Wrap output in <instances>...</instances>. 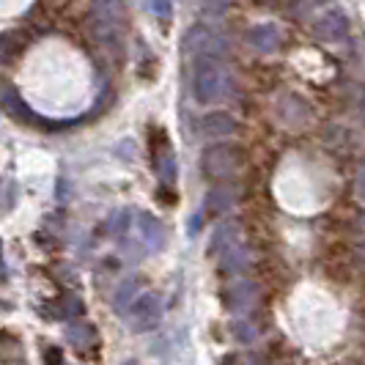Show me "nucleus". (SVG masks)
Listing matches in <instances>:
<instances>
[{
    "mask_svg": "<svg viewBox=\"0 0 365 365\" xmlns=\"http://www.w3.org/2000/svg\"><path fill=\"white\" fill-rule=\"evenodd\" d=\"M247 44L253 50H258V53L272 55L283 47V34H280V28L272 25V22H261V25H253L247 31Z\"/></svg>",
    "mask_w": 365,
    "mask_h": 365,
    "instance_id": "obj_5",
    "label": "nucleus"
},
{
    "mask_svg": "<svg viewBox=\"0 0 365 365\" xmlns=\"http://www.w3.org/2000/svg\"><path fill=\"white\" fill-rule=\"evenodd\" d=\"M220 258H222V269H225V272H242V269L250 264V253L245 250V245H237V247L225 250Z\"/></svg>",
    "mask_w": 365,
    "mask_h": 365,
    "instance_id": "obj_11",
    "label": "nucleus"
},
{
    "mask_svg": "<svg viewBox=\"0 0 365 365\" xmlns=\"http://www.w3.org/2000/svg\"><path fill=\"white\" fill-rule=\"evenodd\" d=\"M245 168V151L234 143H217V146L203 148L201 154V170L206 179H234L239 170Z\"/></svg>",
    "mask_w": 365,
    "mask_h": 365,
    "instance_id": "obj_2",
    "label": "nucleus"
},
{
    "mask_svg": "<svg viewBox=\"0 0 365 365\" xmlns=\"http://www.w3.org/2000/svg\"><path fill=\"white\" fill-rule=\"evenodd\" d=\"M151 11H154L160 19H170L173 3H170V0H151Z\"/></svg>",
    "mask_w": 365,
    "mask_h": 365,
    "instance_id": "obj_13",
    "label": "nucleus"
},
{
    "mask_svg": "<svg viewBox=\"0 0 365 365\" xmlns=\"http://www.w3.org/2000/svg\"><path fill=\"white\" fill-rule=\"evenodd\" d=\"M201 132L206 135V138H215V140L234 138V135L239 132V121L231 115V113H209V115H203Z\"/></svg>",
    "mask_w": 365,
    "mask_h": 365,
    "instance_id": "obj_9",
    "label": "nucleus"
},
{
    "mask_svg": "<svg viewBox=\"0 0 365 365\" xmlns=\"http://www.w3.org/2000/svg\"><path fill=\"white\" fill-rule=\"evenodd\" d=\"M360 228H363V231H365V217H363V220H360Z\"/></svg>",
    "mask_w": 365,
    "mask_h": 365,
    "instance_id": "obj_16",
    "label": "nucleus"
},
{
    "mask_svg": "<svg viewBox=\"0 0 365 365\" xmlns=\"http://www.w3.org/2000/svg\"><path fill=\"white\" fill-rule=\"evenodd\" d=\"M261 299V289L253 280H239L228 289V308L231 311H253Z\"/></svg>",
    "mask_w": 365,
    "mask_h": 365,
    "instance_id": "obj_7",
    "label": "nucleus"
},
{
    "mask_svg": "<svg viewBox=\"0 0 365 365\" xmlns=\"http://www.w3.org/2000/svg\"><path fill=\"white\" fill-rule=\"evenodd\" d=\"M354 195H357L360 203H365V163L360 165V170H357V176H354Z\"/></svg>",
    "mask_w": 365,
    "mask_h": 365,
    "instance_id": "obj_14",
    "label": "nucleus"
},
{
    "mask_svg": "<svg viewBox=\"0 0 365 365\" xmlns=\"http://www.w3.org/2000/svg\"><path fill=\"white\" fill-rule=\"evenodd\" d=\"M231 72L225 69V63L220 58H198L195 66V80H192V91L195 99L209 105V102H220L222 96L231 93Z\"/></svg>",
    "mask_w": 365,
    "mask_h": 365,
    "instance_id": "obj_1",
    "label": "nucleus"
},
{
    "mask_svg": "<svg viewBox=\"0 0 365 365\" xmlns=\"http://www.w3.org/2000/svg\"><path fill=\"white\" fill-rule=\"evenodd\" d=\"M313 36L319 38V41H327V44L346 41L349 38V17L341 11V9L324 11L322 17L313 22Z\"/></svg>",
    "mask_w": 365,
    "mask_h": 365,
    "instance_id": "obj_4",
    "label": "nucleus"
},
{
    "mask_svg": "<svg viewBox=\"0 0 365 365\" xmlns=\"http://www.w3.org/2000/svg\"><path fill=\"white\" fill-rule=\"evenodd\" d=\"M357 253H360V258L365 261V245H360V250H357Z\"/></svg>",
    "mask_w": 365,
    "mask_h": 365,
    "instance_id": "obj_15",
    "label": "nucleus"
},
{
    "mask_svg": "<svg viewBox=\"0 0 365 365\" xmlns=\"http://www.w3.org/2000/svg\"><path fill=\"white\" fill-rule=\"evenodd\" d=\"M237 245H242V225H239L237 220H225V222H220L217 228H215V234H212L209 253L212 256H222L225 250H231Z\"/></svg>",
    "mask_w": 365,
    "mask_h": 365,
    "instance_id": "obj_8",
    "label": "nucleus"
},
{
    "mask_svg": "<svg viewBox=\"0 0 365 365\" xmlns=\"http://www.w3.org/2000/svg\"><path fill=\"white\" fill-rule=\"evenodd\" d=\"M242 198V190H239L237 184H217V187H212L209 192H206V198H203V209L206 212H231L234 206L239 203Z\"/></svg>",
    "mask_w": 365,
    "mask_h": 365,
    "instance_id": "obj_6",
    "label": "nucleus"
},
{
    "mask_svg": "<svg viewBox=\"0 0 365 365\" xmlns=\"http://www.w3.org/2000/svg\"><path fill=\"white\" fill-rule=\"evenodd\" d=\"M160 316H163V308H160V299L157 297H140V302L135 305V313H132V319H135V327L138 329H148L154 327L157 322H160Z\"/></svg>",
    "mask_w": 365,
    "mask_h": 365,
    "instance_id": "obj_10",
    "label": "nucleus"
},
{
    "mask_svg": "<svg viewBox=\"0 0 365 365\" xmlns=\"http://www.w3.org/2000/svg\"><path fill=\"white\" fill-rule=\"evenodd\" d=\"M184 50L195 58H225L228 55V41L220 36L217 31L206 28V25H195L190 28V34L184 38Z\"/></svg>",
    "mask_w": 365,
    "mask_h": 365,
    "instance_id": "obj_3",
    "label": "nucleus"
},
{
    "mask_svg": "<svg viewBox=\"0 0 365 365\" xmlns=\"http://www.w3.org/2000/svg\"><path fill=\"white\" fill-rule=\"evenodd\" d=\"M234 335H237V341H242V344H250V341H256L258 332L250 322H237L234 324Z\"/></svg>",
    "mask_w": 365,
    "mask_h": 365,
    "instance_id": "obj_12",
    "label": "nucleus"
}]
</instances>
